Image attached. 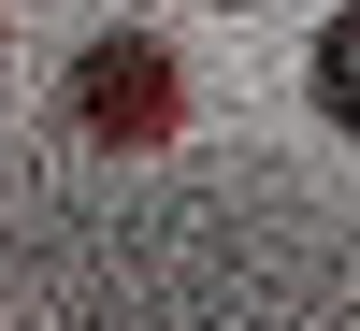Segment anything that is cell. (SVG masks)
<instances>
[{"label":"cell","instance_id":"cell-1","mask_svg":"<svg viewBox=\"0 0 360 331\" xmlns=\"http://www.w3.org/2000/svg\"><path fill=\"white\" fill-rule=\"evenodd\" d=\"M72 115L101 144H173V58L144 44V29H115V44L72 58Z\"/></svg>","mask_w":360,"mask_h":331},{"label":"cell","instance_id":"cell-2","mask_svg":"<svg viewBox=\"0 0 360 331\" xmlns=\"http://www.w3.org/2000/svg\"><path fill=\"white\" fill-rule=\"evenodd\" d=\"M303 101L360 144V0H332V15H317V44H303Z\"/></svg>","mask_w":360,"mask_h":331}]
</instances>
